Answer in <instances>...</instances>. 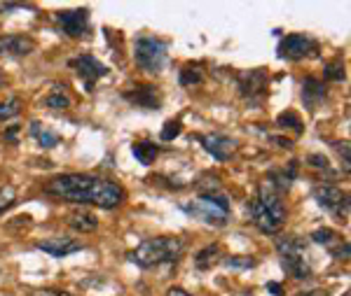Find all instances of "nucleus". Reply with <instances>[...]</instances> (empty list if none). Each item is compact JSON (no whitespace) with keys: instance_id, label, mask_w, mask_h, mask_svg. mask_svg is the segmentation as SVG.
Returning a JSON list of instances; mask_svg holds the SVG:
<instances>
[{"instance_id":"27","label":"nucleus","mask_w":351,"mask_h":296,"mask_svg":"<svg viewBox=\"0 0 351 296\" xmlns=\"http://www.w3.org/2000/svg\"><path fill=\"white\" fill-rule=\"evenodd\" d=\"M276 124H279L281 129H293L295 133H302V122H300V117L295 112H281V115L276 117Z\"/></svg>"},{"instance_id":"37","label":"nucleus","mask_w":351,"mask_h":296,"mask_svg":"<svg viewBox=\"0 0 351 296\" xmlns=\"http://www.w3.org/2000/svg\"><path fill=\"white\" fill-rule=\"evenodd\" d=\"M33 296H56V289H40V292H36Z\"/></svg>"},{"instance_id":"8","label":"nucleus","mask_w":351,"mask_h":296,"mask_svg":"<svg viewBox=\"0 0 351 296\" xmlns=\"http://www.w3.org/2000/svg\"><path fill=\"white\" fill-rule=\"evenodd\" d=\"M56 24L68 38H82L89 28V10H64L56 12Z\"/></svg>"},{"instance_id":"36","label":"nucleus","mask_w":351,"mask_h":296,"mask_svg":"<svg viewBox=\"0 0 351 296\" xmlns=\"http://www.w3.org/2000/svg\"><path fill=\"white\" fill-rule=\"evenodd\" d=\"M267 289H269V292H274V296H281V284L269 282V284H267Z\"/></svg>"},{"instance_id":"24","label":"nucleus","mask_w":351,"mask_h":296,"mask_svg":"<svg viewBox=\"0 0 351 296\" xmlns=\"http://www.w3.org/2000/svg\"><path fill=\"white\" fill-rule=\"evenodd\" d=\"M326 79H332V82H344L347 79V70H344V64L339 59L330 61V64H326V70H324Z\"/></svg>"},{"instance_id":"30","label":"nucleus","mask_w":351,"mask_h":296,"mask_svg":"<svg viewBox=\"0 0 351 296\" xmlns=\"http://www.w3.org/2000/svg\"><path fill=\"white\" fill-rule=\"evenodd\" d=\"M309 163H311L314 168L328 170V173H330V163H328V159H326V157H321V154H309Z\"/></svg>"},{"instance_id":"32","label":"nucleus","mask_w":351,"mask_h":296,"mask_svg":"<svg viewBox=\"0 0 351 296\" xmlns=\"http://www.w3.org/2000/svg\"><path fill=\"white\" fill-rule=\"evenodd\" d=\"M24 8V5L19 3H0V12H12V10H19Z\"/></svg>"},{"instance_id":"39","label":"nucleus","mask_w":351,"mask_h":296,"mask_svg":"<svg viewBox=\"0 0 351 296\" xmlns=\"http://www.w3.org/2000/svg\"><path fill=\"white\" fill-rule=\"evenodd\" d=\"M3 84H5V75L0 72V87H3Z\"/></svg>"},{"instance_id":"40","label":"nucleus","mask_w":351,"mask_h":296,"mask_svg":"<svg viewBox=\"0 0 351 296\" xmlns=\"http://www.w3.org/2000/svg\"><path fill=\"white\" fill-rule=\"evenodd\" d=\"M344 296H351V294H349V292H344Z\"/></svg>"},{"instance_id":"6","label":"nucleus","mask_w":351,"mask_h":296,"mask_svg":"<svg viewBox=\"0 0 351 296\" xmlns=\"http://www.w3.org/2000/svg\"><path fill=\"white\" fill-rule=\"evenodd\" d=\"M279 59H288V61H302L309 59V56L319 54V42L311 40L304 33H291L279 42Z\"/></svg>"},{"instance_id":"38","label":"nucleus","mask_w":351,"mask_h":296,"mask_svg":"<svg viewBox=\"0 0 351 296\" xmlns=\"http://www.w3.org/2000/svg\"><path fill=\"white\" fill-rule=\"evenodd\" d=\"M56 296H73L71 292H59V289H56Z\"/></svg>"},{"instance_id":"23","label":"nucleus","mask_w":351,"mask_h":296,"mask_svg":"<svg viewBox=\"0 0 351 296\" xmlns=\"http://www.w3.org/2000/svg\"><path fill=\"white\" fill-rule=\"evenodd\" d=\"M45 105L52 107V110H68V107H71V98H68L59 87H54L49 91L47 98H45Z\"/></svg>"},{"instance_id":"10","label":"nucleus","mask_w":351,"mask_h":296,"mask_svg":"<svg viewBox=\"0 0 351 296\" xmlns=\"http://www.w3.org/2000/svg\"><path fill=\"white\" fill-rule=\"evenodd\" d=\"M265 89H267V72L263 68L258 70H248L239 75V91L243 98L248 100H260L265 96Z\"/></svg>"},{"instance_id":"7","label":"nucleus","mask_w":351,"mask_h":296,"mask_svg":"<svg viewBox=\"0 0 351 296\" xmlns=\"http://www.w3.org/2000/svg\"><path fill=\"white\" fill-rule=\"evenodd\" d=\"M314 198L321 208L330 210L337 219H347L349 217V196L342 189L332 185H319L314 189Z\"/></svg>"},{"instance_id":"15","label":"nucleus","mask_w":351,"mask_h":296,"mask_svg":"<svg viewBox=\"0 0 351 296\" xmlns=\"http://www.w3.org/2000/svg\"><path fill=\"white\" fill-rule=\"evenodd\" d=\"M124 98L138 107H145V110H160V103H162L155 87H141L136 91H129V94H124Z\"/></svg>"},{"instance_id":"31","label":"nucleus","mask_w":351,"mask_h":296,"mask_svg":"<svg viewBox=\"0 0 351 296\" xmlns=\"http://www.w3.org/2000/svg\"><path fill=\"white\" fill-rule=\"evenodd\" d=\"M228 266H237V269H253L256 266V259H228L225 261Z\"/></svg>"},{"instance_id":"5","label":"nucleus","mask_w":351,"mask_h":296,"mask_svg":"<svg viewBox=\"0 0 351 296\" xmlns=\"http://www.w3.org/2000/svg\"><path fill=\"white\" fill-rule=\"evenodd\" d=\"M134 59L141 70L160 75L167 66V42L157 38H138L134 47Z\"/></svg>"},{"instance_id":"9","label":"nucleus","mask_w":351,"mask_h":296,"mask_svg":"<svg viewBox=\"0 0 351 296\" xmlns=\"http://www.w3.org/2000/svg\"><path fill=\"white\" fill-rule=\"evenodd\" d=\"M68 66L73 68V70L80 75L84 82H87V87L92 89V84L96 82L99 77H104L106 72H108V68L101 64L99 59H94L92 54H82V56H75V59L68 61Z\"/></svg>"},{"instance_id":"28","label":"nucleus","mask_w":351,"mask_h":296,"mask_svg":"<svg viewBox=\"0 0 351 296\" xmlns=\"http://www.w3.org/2000/svg\"><path fill=\"white\" fill-rule=\"evenodd\" d=\"M178 135H180V122H167V126L162 131V140L169 142V140L178 138Z\"/></svg>"},{"instance_id":"25","label":"nucleus","mask_w":351,"mask_h":296,"mask_svg":"<svg viewBox=\"0 0 351 296\" xmlns=\"http://www.w3.org/2000/svg\"><path fill=\"white\" fill-rule=\"evenodd\" d=\"M21 112V98H10L5 103H0V122H8V119L16 117Z\"/></svg>"},{"instance_id":"16","label":"nucleus","mask_w":351,"mask_h":296,"mask_svg":"<svg viewBox=\"0 0 351 296\" xmlns=\"http://www.w3.org/2000/svg\"><path fill=\"white\" fill-rule=\"evenodd\" d=\"M326 98V87L321 79L316 77H307L302 82V100L304 105L309 107V110H316V105L321 103V100Z\"/></svg>"},{"instance_id":"33","label":"nucleus","mask_w":351,"mask_h":296,"mask_svg":"<svg viewBox=\"0 0 351 296\" xmlns=\"http://www.w3.org/2000/svg\"><path fill=\"white\" fill-rule=\"evenodd\" d=\"M167 296H192V294L185 292L183 287H171V289H169V292H167Z\"/></svg>"},{"instance_id":"17","label":"nucleus","mask_w":351,"mask_h":296,"mask_svg":"<svg viewBox=\"0 0 351 296\" xmlns=\"http://www.w3.org/2000/svg\"><path fill=\"white\" fill-rule=\"evenodd\" d=\"M251 215H253V224H256L263 233H276V231H279V224H276L274 217H271L267 210L263 208V203H260L258 198H253V201H251Z\"/></svg>"},{"instance_id":"14","label":"nucleus","mask_w":351,"mask_h":296,"mask_svg":"<svg viewBox=\"0 0 351 296\" xmlns=\"http://www.w3.org/2000/svg\"><path fill=\"white\" fill-rule=\"evenodd\" d=\"M36 47L31 36H0V56H28L36 52Z\"/></svg>"},{"instance_id":"21","label":"nucleus","mask_w":351,"mask_h":296,"mask_svg":"<svg viewBox=\"0 0 351 296\" xmlns=\"http://www.w3.org/2000/svg\"><path fill=\"white\" fill-rule=\"evenodd\" d=\"M311 241L324 245V247H328L332 252V250L342 245V236H339L337 231H332V229H316L314 233H311Z\"/></svg>"},{"instance_id":"3","label":"nucleus","mask_w":351,"mask_h":296,"mask_svg":"<svg viewBox=\"0 0 351 296\" xmlns=\"http://www.w3.org/2000/svg\"><path fill=\"white\" fill-rule=\"evenodd\" d=\"M276 250L281 254V266L288 275H293L295 280H307L311 275V266L304 259V243L295 236L276 238Z\"/></svg>"},{"instance_id":"13","label":"nucleus","mask_w":351,"mask_h":296,"mask_svg":"<svg viewBox=\"0 0 351 296\" xmlns=\"http://www.w3.org/2000/svg\"><path fill=\"white\" fill-rule=\"evenodd\" d=\"M258 201L263 203V208L267 210V213L274 217L276 224H284V219H286V206H284V201H281V193L274 189V187L269 185V182H265L263 187H260V193H258Z\"/></svg>"},{"instance_id":"4","label":"nucleus","mask_w":351,"mask_h":296,"mask_svg":"<svg viewBox=\"0 0 351 296\" xmlns=\"http://www.w3.org/2000/svg\"><path fill=\"white\" fill-rule=\"evenodd\" d=\"M185 213H190L192 217L206 221V224L213 226H225L230 217V201L223 196H216V193H204L197 201L185 203L183 206Z\"/></svg>"},{"instance_id":"19","label":"nucleus","mask_w":351,"mask_h":296,"mask_svg":"<svg viewBox=\"0 0 351 296\" xmlns=\"http://www.w3.org/2000/svg\"><path fill=\"white\" fill-rule=\"evenodd\" d=\"M68 226L80 233H92L96 231V226H99V219H96V215L92 213H84V210H80V213H71L68 215Z\"/></svg>"},{"instance_id":"20","label":"nucleus","mask_w":351,"mask_h":296,"mask_svg":"<svg viewBox=\"0 0 351 296\" xmlns=\"http://www.w3.org/2000/svg\"><path fill=\"white\" fill-rule=\"evenodd\" d=\"M134 157L138 159L143 166H150V163H155L157 154H160V147L152 145V142H136V145L132 147Z\"/></svg>"},{"instance_id":"2","label":"nucleus","mask_w":351,"mask_h":296,"mask_svg":"<svg viewBox=\"0 0 351 296\" xmlns=\"http://www.w3.org/2000/svg\"><path fill=\"white\" fill-rule=\"evenodd\" d=\"M183 252V241L171 236H162V238H150V241L141 243L129 257L136 266L141 269H152V266L169 264V261L178 259Z\"/></svg>"},{"instance_id":"34","label":"nucleus","mask_w":351,"mask_h":296,"mask_svg":"<svg viewBox=\"0 0 351 296\" xmlns=\"http://www.w3.org/2000/svg\"><path fill=\"white\" fill-rule=\"evenodd\" d=\"M10 206H14V198H0V213H5Z\"/></svg>"},{"instance_id":"1","label":"nucleus","mask_w":351,"mask_h":296,"mask_svg":"<svg viewBox=\"0 0 351 296\" xmlns=\"http://www.w3.org/2000/svg\"><path fill=\"white\" fill-rule=\"evenodd\" d=\"M45 191L68 203H94L99 208H117L124 201V189L117 182L96 178L87 173H66L49 180Z\"/></svg>"},{"instance_id":"35","label":"nucleus","mask_w":351,"mask_h":296,"mask_svg":"<svg viewBox=\"0 0 351 296\" xmlns=\"http://www.w3.org/2000/svg\"><path fill=\"white\" fill-rule=\"evenodd\" d=\"M298 296H330V294L324 292V289H311V292H302V294H298Z\"/></svg>"},{"instance_id":"18","label":"nucleus","mask_w":351,"mask_h":296,"mask_svg":"<svg viewBox=\"0 0 351 296\" xmlns=\"http://www.w3.org/2000/svg\"><path fill=\"white\" fill-rule=\"evenodd\" d=\"M31 135L36 138V142L40 147H45V150H52V147L59 145V140H61V135L56 133V131H52L49 126H45V124L40 122H31Z\"/></svg>"},{"instance_id":"22","label":"nucleus","mask_w":351,"mask_h":296,"mask_svg":"<svg viewBox=\"0 0 351 296\" xmlns=\"http://www.w3.org/2000/svg\"><path fill=\"white\" fill-rule=\"evenodd\" d=\"M218 257H220V247L218 245H211V247H204L199 254L195 257V264L197 269H211L213 264H218Z\"/></svg>"},{"instance_id":"26","label":"nucleus","mask_w":351,"mask_h":296,"mask_svg":"<svg viewBox=\"0 0 351 296\" xmlns=\"http://www.w3.org/2000/svg\"><path fill=\"white\" fill-rule=\"evenodd\" d=\"M204 82V75L202 70L197 66H185L183 70H180V84L183 87H190V84H202Z\"/></svg>"},{"instance_id":"29","label":"nucleus","mask_w":351,"mask_h":296,"mask_svg":"<svg viewBox=\"0 0 351 296\" xmlns=\"http://www.w3.org/2000/svg\"><path fill=\"white\" fill-rule=\"evenodd\" d=\"M335 152L339 154V159H342L344 163V170H349V142H335Z\"/></svg>"},{"instance_id":"11","label":"nucleus","mask_w":351,"mask_h":296,"mask_svg":"<svg viewBox=\"0 0 351 296\" xmlns=\"http://www.w3.org/2000/svg\"><path fill=\"white\" fill-rule=\"evenodd\" d=\"M199 140H202L204 150H206L211 157H216L218 161H228V159L237 152V142L223 133H208V135H202Z\"/></svg>"},{"instance_id":"12","label":"nucleus","mask_w":351,"mask_h":296,"mask_svg":"<svg viewBox=\"0 0 351 296\" xmlns=\"http://www.w3.org/2000/svg\"><path fill=\"white\" fill-rule=\"evenodd\" d=\"M36 247L52 254V257H68V254H73V252H80L82 243L68 236H52V238H45V241H38Z\"/></svg>"}]
</instances>
